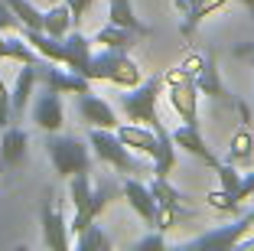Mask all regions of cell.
Segmentation results:
<instances>
[{
	"label": "cell",
	"instance_id": "1",
	"mask_svg": "<svg viewBox=\"0 0 254 251\" xmlns=\"http://www.w3.org/2000/svg\"><path fill=\"white\" fill-rule=\"evenodd\" d=\"M163 85H166L163 75H150V79H143L140 85H134V88H124V95H118V108L124 111V118L134 121V124H147V127L157 131V127L163 124V118H160V111H157Z\"/></svg>",
	"mask_w": 254,
	"mask_h": 251
},
{
	"label": "cell",
	"instance_id": "12",
	"mask_svg": "<svg viewBox=\"0 0 254 251\" xmlns=\"http://www.w3.org/2000/svg\"><path fill=\"white\" fill-rule=\"evenodd\" d=\"M75 111H78V118H82L88 127H108V131L118 127V114H114V108L105 101V98L91 95V91L75 95Z\"/></svg>",
	"mask_w": 254,
	"mask_h": 251
},
{
	"label": "cell",
	"instance_id": "35",
	"mask_svg": "<svg viewBox=\"0 0 254 251\" xmlns=\"http://www.w3.org/2000/svg\"><path fill=\"white\" fill-rule=\"evenodd\" d=\"M235 3H241V7L251 13V20H254V0H235Z\"/></svg>",
	"mask_w": 254,
	"mask_h": 251
},
{
	"label": "cell",
	"instance_id": "9",
	"mask_svg": "<svg viewBox=\"0 0 254 251\" xmlns=\"http://www.w3.org/2000/svg\"><path fill=\"white\" fill-rule=\"evenodd\" d=\"M39 82H43L46 88H56L62 95H82V91H91V79L85 75L72 72V69H59V62H39Z\"/></svg>",
	"mask_w": 254,
	"mask_h": 251
},
{
	"label": "cell",
	"instance_id": "3",
	"mask_svg": "<svg viewBox=\"0 0 254 251\" xmlns=\"http://www.w3.org/2000/svg\"><path fill=\"white\" fill-rule=\"evenodd\" d=\"M46 157L59 179H72L78 173H91V150L72 134H46Z\"/></svg>",
	"mask_w": 254,
	"mask_h": 251
},
{
	"label": "cell",
	"instance_id": "30",
	"mask_svg": "<svg viewBox=\"0 0 254 251\" xmlns=\"http://www.w3.org/2000/svg\"><path fill=\"white\" fill-rule=\"evenodd\" d=\"M218 189H225V192H232L235 199H238V186H241V176L245 173H238V167L235 163H218Z\"/></svg>",
	"mask_w": 254,
	"mask_h": 251
},
{
	"label": "cell",
	"instance_id": "22",
	"mask_svg": "<svg viewBox=\"0 0 254 251\" xmlns=\"http://www.w3.org/2000/svg\"><path fill=\"white\" fill-rule=\"evenodd\" d=\"M254 160V134L248 124H241L238 131L232 134V144H228V154H225V163H235V167H248Z\"/></svg>",
	"mask_w": 254,
	"mask_h": 251
},
{
	"label": "cell",
	"instance_id": "21",
	"mask_svg": "<svg viewBox=\"0 0 254 251\" xmlns=\"http://www.w3.org/2000/svg\"><path fill=\"white\" fill-rule=\"evenodd\" d=\"M137 33L134 30H127V26H118V23H111L108 20L101 30L95 33V39L91 43H101V46H108V49H124V52H130L137 46Z\"/></svg>",
	"mask_w": 254,
	"mask_h": 251
},
{
	"label": "cell",
	"instance_id": "19",
	"mask_svg": "<svg viewBox=\"0 0 254 251\" xmlns=\"http://www.w3.org/2000/svg\"><path fill=\"white\" fill-rule=\"evenodd\" d=\"M124 56H127L124 49H108V46H101V52H91V62H88L85 79H91V82H108L114 75V69L121 66V59H124Z\"/></svg>",
	"mask_w": 254,
	"mask_h": 251
},
{
	"label": "cell",
	"instance_id": "7",
	"mask_svg": "<svg viewBox=\"0 0 254 251\" xmlns=\"http://www.w3.org/2000/svg\"><path fill=\"white\" fill-rule=\"evenodd\" d=\"M225 3H228V0H173V10L183 16V23H180L183 39H192L195 30H199L215 10H222Z\"/></svg>",
	"mask_w": 254,
	"mask_h": 251
},
{
	"label": "cell",
	"instance_id": "23",
	"mask_svg": "<svg viewBox=\"0 0 254 251\" xmlns=\"http://www.w3.org/2000/svg\"><path fill=\"white\" fill-rule=\"evenodd\" d=\"M72 26H75V23H72V10H68L65 0H62V3H53L49 10H43V30L49 33V36L62 39Z\"/></svg>",
	"mask_w": 254,
	"mask_h": 251
},
{
	"label": "cell",
	"instance_id": "33",
	"mask_svg": "<svg viewBox=\"0 0 254 251\" xmlns=\"http://www.w3.org/2000/svg\"><path fill=\"white\" fill-rule=\"evenodd\" d=\"M65 3H68V10H72V23L78 26V23L85 20V13L91 10V3H95V0H65Z\"/></svg>",
	"mask_w": 254,
	"mask_h": 251
},
{
	"label": "cell",
	"instance_id": "13",
	"mask_svg": "<svg viewBox=\"0 0 254 251\" xmlns=\"http://www.w3.org/2000/svg\"><path fill=\"white\" fill-rule=\"evenodd\" d=\"M173 134V144L180 150H186L189 157H195V160H202L209 170H218V157L212 154V147L205 144V137H202V131H199V124H183V127H176V131H170Z\"/></svg>",
	"mask_w": 254,
	"mask_h": 251
},
{
	"label": "cell",
	"instance_id": "16",
	"mask_svg": "<svg viewBox=\"0 0 254 251\" xmlns=\"http://www.w3.org/2000/svg\"><path fill=\"white\" fill-rule=\"evenodd\" d=\"M36 82H39V66L23 62L20 72H16V85H13V91H10V111H13V121H20L23 111L30 108V95H33V88H36Z\"/></svg>",
	"mask_w": 254,
	"mask_h": 251
},
{
	"label": "cell",
	"instance_id": "24",
	"mask_svg": "<svg viewBox=\"0 0 254 251\" xmlns=\"http://www.w3.org/2000/svg\"><path fill=\"white\" fill-rule=\"evenodd\" d=\"M114 199H124V196H121V186H114L111 179H105L101 186H95V189H91L88 215H91V219H98L101 212H108V206H111Z\"/></svg>",
	"mask_w": 254,
	"mask_h": 251
},
{
	"label": "cell",
	"instance_id": "8",
	"mask_svg": "<svg viewBox=\"0 0 254 251\" xmlns=\"http://www.w3.org/2000/svg\"><path fill=\"white\" fill-rule=\"evenodd\" d=\"M33 124L46 134H56L62 131L65 124V108H62V91L56 88H46L43 95L33 101Z\"/></svg>",
	"mask_w": 254,
	"mask_h": 251
},
{
	"label": "cell",
	"instance_id": "27",
	"mask_svg": "<svg viewBox=\"0 0 254 251\" xmlns=\"http://www.w3.org/2000/svg\"><path fill=\"white\" fill-rule=\"evenodd\" d=\"M10 10H13V16L23 23V26H33V30H43V10L36 7V3H30V0H3Z\"/></svg>",
	"mask_w": 254,
	"mask_h": 251
},
{
	"label": "cell",
	"instance_id": "29",
	"mask_svg": "<svg viewBox=\"0 0 254 251\" xmlns=\"http://www.w3.org/2000/svg\"><path fill=\"white\" fill-rule=\"evenodd\" d=\"M205 206L215 209V212H222V215H238V212H241V202L235 199L232 192H225V189L205 192Z\"/></svg>",
	"mask_w": 254,
	"mask_h": 251
},
{
	"label": "cell",
	"instance_id": "28",
	"mask_svg": "<svg viewBox=\"0 0 254 251\" xmlns=\"http://www.w3.org/2000/svg\"><path fill=\"white\" fill-rule=\"evenodd\" d=\"M150 192H153V199H157V202H166V206H183V199H186V196L170 183V176H153Z\"/></svg>",
	"mask_w": 254,
	"mask_h": 251
},
{
	"label": "cell",
	"instance_id": "15",
	"mask_svg": "<svg viewBox=\"0 0 254 251\" xmlns=\"http://www.w3.org/2000/svg\"><path fill=\"white\" fill-rule=\"evenodd\" d=\"M26 157H30V134L23 127L7 124L3 127V141H0V163L7 170H20L26 163Z\"/></svg>",
	"mask_w": 254,
	"mask_h": 251
},
{
	"label": "cell",
	"instance_id": "26",
	"mask_svg": "<svg viewBox=\"0 0 254 251\" xmlns=\"http://www.w3.org/2000/svg\"><path fill=\"white\" fill-rule=\"evenodd\" d=\"M108 82H111V85H118L121 91H124V88H134V85H140V82H143L140 66H137L130 56H124V59H121V66L114 69V75H111Z\"/></svg>",
	"mask_w": 254,
	"mask_h": 251
},
{
	"label": "cell",
	"instance_id": "6",
	"mask_svg": "<svg viewBox=\"0 0 254 251\" xmlns=\"http://www.w3.org/2000/svg\"><path fill=\"white\" fill-rule=\"evenodd\" d=\"M39 225H43V245L46 248H53V251L72 248V229H68V222L62 215V206L56 202L53 189H49L43 209H39Z\"/></svg>",
	"mask_w": 254,
	"mask_h": 251
},
{
	"label": "cell",
	"instance_id": "10",
	"mask_svg": "<svg viewBox=\"0 0 254 251\" xmlns=\"http://www.w3.org/2000/svg\"><path fill=\"white\" fill-rule=\"evenodd\" d=\"M121 196L127 199V206L140 215L143 225L153 229V222H157V199H153L150 186L143 183L140 176H130V179H124V186H121Z\"/></svg>",
	"mask_w": 254,
	"mask_h": 251
},
{
	"label": "cell",
	"instance_id": "34",
	"mask_svg": "<svg viewBox=\"0 0 254 251\" xmlns=\"http://www.w3.org/2000/svg\"><path fill=\"white\" fill-rule=\"evenodd\" d=\"M232 251H254V238H248V235H245V238H241V242L235 245Z\"/></svg>",
	"mask_w": 254,
	"mask_h": 251
},
{
	"label": "cell",
	"instance_id": "25",
	"mask_svg": "<svg viewBox=\"0 0 254 251\" xmlns=\"http://www.w3.org/2000/svg\"><path fill=\"white\" fill-rule=\"evenodd\" d=\"M111 245H114L111 235L101 225H95V222H91L82 235H75V248L78 251H111Z\"/></svg>",
	"mask_w": 254,
	"mask_h": 251
},
{
	"label": "cell",
	"instance_id": "14",
	"mask_svg": "<svg viewBox=\"0 0 254 251\" xmlns=\"http://www.w3.org/2000/svg\"><path fill=\"white\" fill-rule=\"evenodd\" d=\"M114 134H118L121 141H124V147H130L134 154L147 157V160H153V157L160 154V131H153V127L147 124H124V127H114Z\"/></svg>",
	"mask_w": 254,
	"mask_h": 251
},
{
	"label": "cell",
	"instance_id": "18",
	"mask_svg": "<svg viewBox=\"0 0 254 251\" xmlns=\"http://www.w3.org/2000/svg\"><path fill=\"white\" fill-rule=\"evenodd\" d=\"M20 36L26 39V43H30L46 62H59V66H62V59H65V46H62V39L49 36L46 30H33V26H23Z\"/></svg>",
	"mask_w": 254,
	"mask_h": 251
},
{
	"label": "cell",
	"instance_id": "37",
	"mask_svg": "<svg viewBox=\"0 0 254 251\" xmlns=\"http://www.w3.org/2000/svg\"><path fill=\"white\" fill-rule=\"evenodd\" d=\"M0 170H3V163H0Z\"/></svg>",
	"mask_w": 254,
	"mask_h": 251
},
{
	"label": "cell",
	"instance_id": "32",
	"mask_svg": "<svg viewBox=\"0 0 254 251\" xmlns=\"http://www.w3.org/2000/svg\"><path fill=\"white\" fill-rule=\"evenodd\" d=\"M10 121H13V111H10V91H7V85H3V79H0V127H7Z\"/></svg>",
	"mask_w": 254,
	"mask_h": 251
},
{
	"label": "cell",
	"instance_id": "31",
	"mask_svg": "<svg viewBox=\"0 0 254 251\" xmlns=\"http://www.w3.org/2000/svg\"><path fill=\"white\" fill-rule=\"evenodd\" d=\"M166 248V238L160 229H150V235H143L140 242H134V251H163Z\"/></svg>",
	"mask_w": 254,
	"mask_h": 251
},
{
	"label": "cell",
	"instance_id": "36",
	"mask_svg": "<svg viewBox=\"0 0 254 251\" xmlns=\"http://www.w3.org/2000/svg\"><path fill=\"white\" fill-rule=\"evenodd\" d=\"M238 56H245V59H251V66H254V49H251V46H245V49H238Z\"/></svg>",
	"mask_w": 254,
	"mask_h": 251
},
{
	"label": "cell",
	"instance_id": "5",
	"mask_svg": "<svg viewBox=\"0 0 254 251\" xmlns=\"http://www.w3.org/2000/svg\"><path fill=\"white\" fill-rule=\"evenodd\" d=\"M251 229H254V212H245V215H238L232 225H218V229L186 242L183 248L186 251H232Z\"/></svg>",
	"mask_w": 254,
	"mask_h": 251
},
{
	"label": "cell",
	"instance_id": "20",
	"mask_svg": "<svg viewBox=\"0 0 254 251\" xmlns=\"http://www.w3.org/2000/svg\"><path fill=\"white\" fill-rule=\"evenodd\" d=\"M108 20L118 23V26H127V30H134L137 36H150V26L134 13V0H108Z\"/></svg>",
	"mask_w": 254,
	"mask_h": 251
},
{
	"label": "cell",
	"instance_id": "4",
	"mask_svg": "<svg viewBox=\"0 0 254 251\" xmlns=\"http://www.w3.org/2000/svg\"><path fill=\"white\" fill-rule=\"evenodd\" d=\"M166 79V98H170L173 111L180 114L183 124H199V88H195L192 75H186L180 66L170 69V72L163 75Z\"/></svg>",
	"mask_w": 254,
	"mask_h": 251
},
{
	"label": "cell",
	"instance_id": "2",
	"mask_svg": "<svg viewBox=\"0 0 254 251\" xmlns=\"http://www.w3.org/2000/svg\"><path fill=\"white\" fill-rule=\"evenodd\" d=\"M88 147L95 150V157L101 163L114 167V170L124 173V176H143V173H153V167H147L143 160H137L134 150L124 147V141H121L114 131H108V127H91V131H88Z\"/></svg>",
	"mask_w": 254,
	"mask_h": 251
},
{
	"label": "cell",
	"instance_id": "11",
	"mask_svg": "<svg viewBox=\"0 0 254 251\" xmlns=\"http://www.w3.org/2000/svg\"><path fill=\"white\" fill-rule=\"evenodd\" d=\"M192 82H195V88H199V95L215 98V101H232V104H235V98L228 95V88H225L222 75H218L215 52H212V49H209V52H202V62H199V69H195Z\"/></svg>",
	"mask_w": 254,
	"mask_h": 251
},
{
	"label": "cell",
	"instance_id": "17",
	"mask_svg": "<svg viewBox=\"0 0 254 251\" xmlns=\"http://www.w3.org/2000/svg\"><path fill=\"white\" fill-rule=\"evenodd\" d=\"M62 46H65V59H62V66L72 69V72H78V75L88 72V62H91V39L85 36V33H78V26H75V30H68L65 36H62Z\"/></svg>",
	"mask_w": 254,
	"mask_h": 251
}]
</instances>
